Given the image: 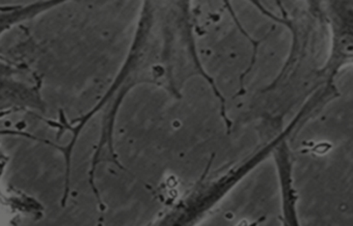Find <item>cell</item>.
Wrapping results in <instances>:
<instances>
[{"mask_svg":"<svg viewBox=\"0 0 353 226\" xmlns=\"http://www.w3.org/2000/svg\"><path fill=\"white\" fill-rule=\"evenodd\" d=\"M70 0H39L22 6H0V39L12 27ZM41 78L26 64L16 63L0 54V118L16 113L45 112ZM0 152V170L6 165Z\"/></svg>","mask_w":353,"mask_h":226,"instance_id":"obj_1","label":"cell"},{"mask_svg":"<svg viewBox=\"0 0 353 226\" xmlns=\"http://www.w3.org/2000/svg\"><path fill=\"white\" fill-rule=\"evenodd\" d=\"M323 20L330 31V51L316 72L319 86L335 83L340 70L353 64V0H327Z\"/></svg>","mask_w":353,"mask_h":226,"instance_id":"obj_2","label":"cell"},{"mask_svg":"<svg viewBox=\"0 0 353 226\" xmlns=\"http://www.w3.org/2000/svg\"><path fill=\"white\" fill-rule=\"evenodd\" d=\"M278 159H279L278 165L280 167L282 187H283L285 216L288 217V223H290V225H298L296 209H294L296 198L294 188H292V163H290L288 149H286V145L284 143L281 150H280L279 155H278Z\"/></svg>","mask_w":353,"mask_h":226,"instance_id":"obj_3","label":"cell"}]
</instances>
